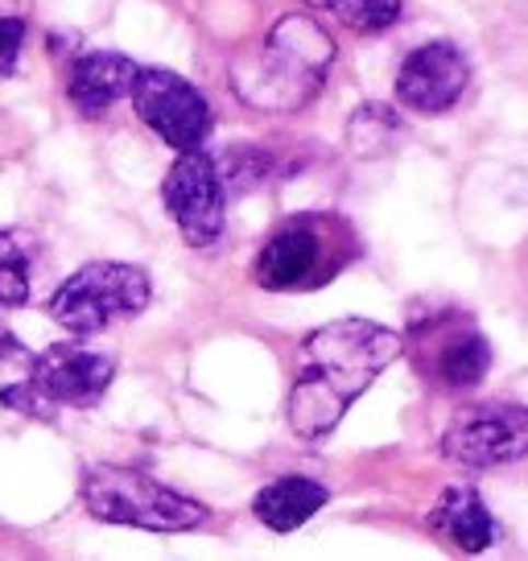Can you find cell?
I'll list each match as a JSON object with an SVG mask.
<instances>
[{"label":"cell","instance_id":"12","mask_svg":"<svg viewBox=\"0 0 528 561\" xmlns=\"http://www.w3.org/2000/svg\"><path fill=\"white\" fill-rule=\"evenodd\" d=\"M429 528L462 553H483L495 541V520L475 488H450L429 512Z\"/></svg>","mask_w":528,"mask_h":561},{"label":"cell","instance_id":"16","mask_svg":"<svg viewBox=\"0 0 528 561\" xmlns=\"http://www.w3.org/2000/svg\"><path fill=\"white\" fill-rule=\"evenodd\" d=\"M34 240L25 231H0V306H25L30 301V264Z\"/></svg>","mask_w":528,"mask_h":561},{"label":"cell","instance_id":"13","mask_svg":"<svg viewBox=\"0 0 528 561\" xmlns=\"http://www.w3.org/2000/svg\"><path fill=\"white\" fill-rule=\"evenodd\" d=\"M326 488L314 483V479H306V474H285V479H273L268 488L252 500V508H256V520L268 525L273 533H294L301 528L318 508H326Z\"/></svg>","mask_w":528,"mask_h":561},{"label":"cell","instance_id":"11","mask_svg":"<svg viewBox=\"0 0 528 561\" xmlns=\"http://www.w3.org/2000/svg\"><path fill=\"white\" fill-rule=\"evenodd\" d=\"M137 62L124 58V54H83L71 67V83H67V95L71 104L83 112V116H104L112 104H120L124 95H133V83H137Z\"/></svg>","mask_w":528,"mask_h":561},{"label":"cell","instance_id":"3","mask_svg":"<svg viewBox=\"0 0 528 561\" xmlns=\"http://www.w3.org/2000/svg\"><path fill=\"white\" fill-rule=\"evenodd\" d=\"M83 504L95 520L128 528H149V533H191L207 520V508L182 495V491L158 483L153 474L133 471V467H91L83 474Z\"/></svg>","mask_w":528,"mask_h":561},{"label":"cell","instance_id":"18","mask_svg":"<svg viewBox=\"0 0 528 561\" xmlns=\"http://www.w3.org/2000/svg\"><path fill=\"white\" fill-rule=\"evenodd\" d=\"M401 124L392 116V107L384 104H364L355 107V116L347 121V145L359 158H380L388 145L397 140Z\"/></svg>","mask_w":528,"mask_h":561},{"label":"cell","instance_id":"7","mask_svg":"<svg viewBox=\"0 0 528 561\" xmlns=\"http://www.w3.org/2000/svg\"><path fill=\"white\" fill-rule=\"evenodd\" d=\"M133 107L165 145H174L177 153L203 149V140L211 137V104H207V95L194 83H186L182 75H174V70H137Z\"/></svg>","mask_w":528,"mask_h":561},{"label":"cell","instance_id":"8","mask_svg":"<svg viewBox=\"0 0 528 561\" xmlns=\"http://www.w3.org/2000/svg\"><path fill=\"white\" fill-rule=\"evenodd\" d=\"M441 455L458 467H504L528 455V409L504 401L471 404L462 409L446 434H441Z\"/></svg>","mask_w":528,"mask_h":561},{"label":"cell","instance_id":"15","mask_svg":"<svg viewBox=\"0 0 528 561\" xmlns=\"http://www.w3.org/2000/svg\"><path fill=\"white\" fill-rule=\"evenodd\" d=\"M487 368H492V347L475 331L450 334L434 355V364H429L434 380L446 388H475L487 376Z\"/></svg>","mask_w":528,"mask_h":561},{"label":"cell","instance_id":"14","mask_svg":"<svg viewBox=\"0 0 528 561\" xmlns=\"http://www.w3.org/2000/svg\"><path fill=\"white\" fill-rule=\"evenodd\" d=\"M0 404L18 409L25 417H50V401L34 380V355L13 334L0 339Z\"/></svg>","mask_w":528,"mask_h":561},{"label":"cell","instance_id":"10","mask_svg":"<svg viewBox=\"0 0 528 561\" xmlns=\"http://www.w3.org/2000/svg\"><path fill=\"white\" fill-rule=\"evenodd\" d=\"M116 376L112 355L88 343H54L34 359V380L50 404L91 409L100 401Z\"/></svg>","mask_w":528,"mask_h":561},{"label":"cell","instance_id":"4","mask_svg":"<svg viewBox=\"0 0 528 561\" xmlns=\"http://www.w3.org/2000/svg\"><path fill=\"white\" fill-rule=\"evenodd\" d=\"M347 261H352V231L326 215H301L268 236L252 273L264 289L294 294V289L326 285Z\"/></svg>","mask_w":528,"mask_h":561},{"label":"cell","instance_id":"2","mask_svg":"<svg viewBox=\"0 0 528 561\" xmlns=\"http://www.w3.org/2000/svg\"><path fill=\"white\" fill-rule=\"evenodd\" d=\"M335 62V37L314 18L289 13L261 46L231 62V88L256 112H298L314 100Z\"/></svg>","mask_w":528,"mask_h":561},{"label":"cell","instance_id":"9","mask_svg":"<svg viewBox=\"0 0 528 561\" xmlns=\"http://www.w3.org/2000/svg\"><path fill=\"white\" fill-rule=\"evenodd\" d=\"M471 83V62L455 42H429L409 54L397 70V100L409 112L422 116H441L462 100Z\"/></svg>","mask_w":528,"mask_h":561},{"label":"cell","instance_id":"19","mask_svg":"<svg viewBox=\"0 0 528 561\" xmlns=\"http://www.w3.org/2000/svg\"><path fill=\"white\" fill-rule=\"evenodd\" d=\"M21 42H25V21L0 18V79L13 75V67H18Z\"/></svg>","mask_w":528,"mask_h":561},{"label":"cell","instance_id":"1","mask_svg":"<svg viewBox=\"0 0 528 561\" xmlns=\"http://www.w3.org/2000/svg\"><path fill=\"white\" fill-rule=\"evenodd\" d=\"M401 334L368 322V318H338L318 327L301 343V359L289 388V425L301 442H322L335 434L338 421L352 409L376 376L401 355Z\"/></svg>","mask_w":528,"mask_h":561},{"label":"cell","instance_id":"5","mask_svg":"<svg viewBox=\"0 0 528 561\" xmlns=\"http://www.w3.org/2000/svg\"><path fill=\"white\" fill-rule=\"evenodd\" d=\"M149 277L137 264L95 261L62 280L50 298V318L71 334H95L137 318L149 306Z\"/></svg>","mask_w":528,"mask_h":561},{"label":"cell","instance_id":"6","mask_svg":"<svg viewBox=\"0 0 528 561\" xmlns=\"http://www.w3.org/2000/svg\"><path fill=\"white\" fill-rule=\"evenodd\" d=\"M161 198H165V210H170V219L177 224L186 244L211 248L223 236V224H228V186H223V174H219L215 158H207L203 149L177 153V161L165 174Z\"/></svg>","mask_w":528,"mask_h":561},{"label":"cell","instance_id":"17","mask_svg":"<svg viewBox=\"0 0 528 561\" xmlns=\"http://www.w3.org/2000/svg\"><path fill=\"white\" fill-rule=\"evenodd\" d=\"M318 13H331L355 34H380L401 21V0H306Z\"/></svg>","mask_w":528,"mask_h":561}]
</instances>
